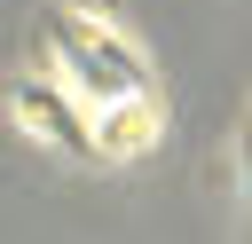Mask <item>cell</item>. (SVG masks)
<instances>
[{"mask_svg":"<svg viewBox=\"0 0 252 244\" xmlns=\"http://www.w3.org/2000/svg\"><path fill=\"white\" fill-rule=\"evenodd\" d=\"M16 110H24V118H32V134H47V142H71V150H87V142H94V134L79 126V110L47 94V79H24V87H16Z\"/></svg>","mask_w":252,"mask_h":244,"instance_id":"obj_2","label":"cell"},{"mask_svg":"<svg viewBox=\"0 0 252 244\" xmlns=\"http://www.w3.org/2000/svg\"><path fill=\"white\" fill-rule=\"evenodd\" d=\"M47 31L63 39V79L87 87L94 102H134V94L150 87L142 63H134V47H126L118 31H102L94 16H47Z\"/></svg>","mask_w":252,"mask_h":244,"instance_id":"obj_1","label":"cell"}]
</instances>
